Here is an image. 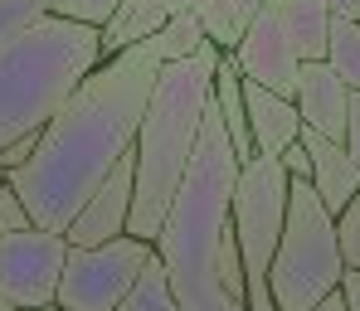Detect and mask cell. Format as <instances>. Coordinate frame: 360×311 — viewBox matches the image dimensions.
Instances as JSON below:
<instances>
[{"label": "cell", "mask_w": 360, "mask_h": 311, "mask_svg": "<svg viewBox=\"0 0 360 311\" xmlns=\"http://www.w3.org/2000/svg\"><path fill=\"white\" fill-rule=\"evenodd\" d=\"M156 73H161L156 39L127 44L78 83L59 117H49L34 156L20 171H10V185L20 190L39 229L63 234L73 214L88 204V194L108 180V171L136 146Z\"/></svg>", "instance_id": "cell-1"}, {"label": "cell", "mask_w": 360, "mask_h": 311, "mask_svg": "<svg viewBox=\"0 0 360 311\" xmlns=\"http://www.w3.org/2000/svg\"><path fill=\"white\" fill-rule=\"evenodd\" d=\"M243 156L234 151L229 131L219 122V107L210 98L205 126L195 141V156L185 166L176 199L156 229V258L166 263L171 292L185 311H248L243 297L224 287V253L234 249V224H229V204L239 185Z\"/></svg>", "instance_id": "cell-2"}, {"label": "cell", "mask_w": 360, "mask_h": 311, "mask_svg": "<svg viewBox=\"0 0 360 311\" xmlns=\"http://www.w3.org/2000/svg\"><path fill=\"white\" fill-rule=\"evenodd\" d=\"M214 63H219V49L210 39L200 54L161 63L156 73L146 117L136 131V194H131V219H127L131 239H156L185 180V166L205 126V107L214 98Z\"/></svg>", "instance_id": "cell-3"}, {"label": "cell", "mask_w": 360, "mask_h": 311, "mask_svg": "<svg viewBox=\"0 0 360 311\" xmlns=\"http://www.w3.org/2000/svg\"><path fill=\"white\" fill-rule=\"evenodd\" d=\"M98 63L103 29L63 20L54 10L0 39V146L25 131H44Z\"/></svg>", "instance_id": "cell-4"}, {"label": "cell", "mask_w": 360, "mask_h": 311, "mask_svg": "<svg viewBox=\"0 0 360 311\" xmlns=\"http://www.w3.org/2000/svg\"><path fill=\"white\" fill-rule=\"evenodd\" d=\"M346 277V258L336 244V214L321 204L311 180L288 185V219L268 267V297L278 311H311Z\"/></svg>", "instance_id": "cell-5"}, {"label": "cell", "mask_w": 360, "mask_h": 311, "mask_svg": "<svg viewBox=\"0 0 360 311\" xmlns=\"http://www.w3.org/2000/svg\"><path fill=\"white\" fill-rule=\"evenodd\" d=\"M288 166L278 156H248L239 166V185H234V204H229V224L239 239L243 258V297L248 311H278L268 297V267L283 239V219H288Z\"/></svg>", "instance_id": "cell-6"}, {"label": "cell", "mask_w": 360, "mask_h": 311, "mask_svg": "<svg viewBox=\"0 0 360 311\" xmlns=\"http://www.w3.org/2000/svg\"><path fill=\"white\" fill-rule=\"evenodd\" d=\"M151 253H156L151 239H131V234H117L108 244H68L59 277V307L117 311V302L136 287Z\"/></svg>", "instance_id": "cell-7"}, {"label": "cell", "mask_w": 360, "mask_h": 311, "mask_svg": "<svg viewBox=\"0 0 360 311\" xmlns=\"http://www.w3.org/2000/svg\"><path fill=\"white\" fill-rule=\"evenodd\" d=\"M68 239L54 229H15L0 234V297L20 311H49L59 307V277Z\"/></svg>", "instance_id": "cell-8"}, {"label": "cell", "mask_w": 360, "mask_h": 311, "mask_svg": "<svg viewBox=\"0 0 360 311\" xmlns=\"http://www.w3.org/2000/svg\"><path fill=\"white\" fill-rule=\"evenodd\" d=\"M234 63H239L243 78H253V83H263V88H273L283 98L297 93L302 54H297V44H292V34H288V25H283L278 0L253 5L248 25H243L239 39H234Z\"/></svg>", "instance_id": "cell-9"}, {"label": "cell", "mask_w": 360, "mask_h": 311, "mask_svg": "<svg viewBox=\"0 0 360 311\" xmlns=\"http://www.w3.org/2000/svg\"><path fill=\"white\" fill-rule=\"evenodd\" d=\"M131 194H136V146L108 171V180L88 194V204L73 214V224L63 229V239H68V244H108V239L127 234Z\"/></svg>", "instance_id": "cell-10"}, {"label": "cell", "mask_w": 360, "mask_h": 311, "mask_svg": "<svg viewBox=\"0 0 360 311\" xmlns=\"http://www.w3.org/2000/svg\"><path fill=\"white\" fill-rule=\"evenodd\" d=\"M302 112V126L331 136V141H346V117H351V88L346 78L331 68L326 59H307L297 68V93H292Z\"/></svg>", "instance_id": "cell-11"}, {"label": "cell", "mask_w": 360, "mask_h": 311, "mask_svg": "<svg viewBox=\"0 0 360 311\" xmlns=\"http://www.w3.org/2000/svg\"><path fill=\"white\" fill-rule=\"evenodd\" d=\"M302 146H307V156H311V176H307L311 190L321 194V204H326L331 214H341L360 194L356 156L346 151V141H331V136H321V131H311V126H302Z\"/></svg>", "instance_id": "cell-12"}, {"label": "cell", "mask_w": 360, "mask_h": 311, "mask_svg": "<svg viewBox=\"0 0 360 311\" xmlns=\"http://www.w3.org/2000/svg\"><path fill=\"white\" fill-rule=\"evenodd\" d=\"M243 102H248V131H253V151L258 156H283L302 136V112L292 98L243 78Z\"/></svg>", "instance_id": "cell-13"}, {"label": "cell", "mask_w": 360, "mask_h": 311, "mask_svg": "<svg viewBox=\"0 0 360 311\" xmlns=\"http://www.w3.org/2000/svg\"><path fill=\"white\" fill-rule=\"evenodd\" d=\"M171 15H176V0H122L117 15L103 25V59L117 54V49H127V44L151 39Z\"/></svg>", "instance_id": "cell-14"}, {"label": "cell", "mask_w": 360, "mask_h": 311, "mask_svg": "<svg viewBox=\"0 0 360 311\" xmlns=\"http://www.w3.org/2000/svg\"><path fill=\"white\" fill-rule=\"evenodd\" d=\"M214 107H219V122H224V131H229L234 151H239L243 161L258 156V151H253V131H248L243 73H239V63H234V54H219V63H214Z\"/></svg>", "instance_id": "cell-15"}, {"label": "cell", "mask_w": 360, "mask_h": 311, "mask_svg": "<svg viewBox=\"0 0 360 311\" xmlns=\"http://www.w3.org/2000/svg\"><path fill=\"white\" fill-rule=\"evenodd\" d=\"M283 10V25L297 44L302 63L307 59H326V44H331V5L326 0H278Z\"/></svg>", "instance_id": "cell-16"}, {"label": "cell", "mask_w": 360, "mask_h": 311, "mask_svg": "<svg viewBox=\"0 0 360 311\" xmlns=\"http://www.w3.org/2000/svg\"><path fill=\"white\" fill-rule=\"evenodd\" d=\"M151 39H156L161 63H171V59H190V54H200V49L210 44V29H205V20H200L195 10H176Z\"/></svg>", "instance_id": "cell-17"}, {"label": "cell", "mask_w": 360, "mask_h": 311, "mask_svg": "<svg viewBox=\"0 0 360 311\" xmlns=\"http://www.w3.org/2000/svg\"><path fill=\"white\" fill-rule=\"evenodd\" d=\"M117 311H185L176 302V292H171V277H166V263L151 253L146 258V267H141V277H136V287L127 292L117 302Z\"/></svg>", "instance_id": "cell-18"}, {"label": "cell", "mask_w": 360, "mask_h": 311, "mask_svg": "<svg viewBox=\"0 0 360 311\" xmlns=\"http://www.w3.org/2000/svg\"><path fill=\"white\" fill-rule=\"evenodd\" d=\"M326 63L346 78V88H351V93H360V20H341V15H331Z\"/></svg>", "instance_id": "cell-19"}, {"label": "cell", "mask_w": 360, "mask_h": 311, "mask_svg": "<svg viewBox=\"0 0 360 311\" xmlns=\"http://www.w3.org/2000/svg\"><path fill=\"white\" fill-rule=\"evenodd\" d=\"M122 0H54L49 10L63 15V20H78V25H93V29H103L112 15H117Z\"/></svg>", "instance_id": "cell-20"}, {"label": "cell", "mask_w": 360, "mask_h": 311, "mask_svg": "<svg viewBox=\"0 0 360 311\" xmlns=\"http://www.w3.org/2000/svg\"><path fill=\"white\" fill-rule=\"evenodd\" d=\"M336 244H341L346 267H360V194L336 214Z\"/></svg>", "instance_id": "cell-21"}, {"label": "cell", "mask_w": 360, "mask_h": 311, "mask_svg": "<svg viewBox=\"0 0 360 311\" xmlns=\"http://www.w3.org/2000/svg\"><path fill=\"white\" fill-rule=\"evenodd\" d=\"M54 0H0V39H10L15 29H25L30 20L49 15Z\"/></svg>", "instance_id": "cell-22"}, {"label": "cell", "mask_w": 360, "mask_h": 311, "mask_svg": "<svg viewBox=\"0 0 360 311\" xmlns=\"http://www.w3.org/2000/svg\"><path fill=\"white\" fill-rule=\"evenodd\" d=\"M34 219H30V209H25V199H20V190L10 185H0V234H15V229H30Z\"/></svg>", "instance_id": "cell-23"}, {"label": "cell", "mask_w": 360, "mask_h": 311, "mask_svg": "<svg viewBox=\"0 0 360 311\" xmlns=\"http://www.w3.org/2000/svg\"><path fill=\"white\" fill-rule=\"evenodd\" d=\"M34 146H39V131H25V136H15L10 146H0V166H5V171H20V166L34 156Z\"/></svg>", "instance_id": "cell-24"}, {"label": "cell", "mask_w": 360, "mask_h": 311, "mask_svg": "<svg viewBox=\"0 0 360 311\" xmlns=\"http://www.w3.org/2000/svg\"><path fill=\"white\" fill-rule=\"evenodd\" d=\"M278 161H283V166H288V176H297V180H307V176H311V156H307L302 136L288 146V151H283V156H278Z\"/></svg>", "instance_id": "cell-25"}, {"label": "cell", "mask_w": 360, "mask_h": 311, "mask_svg": "<svg viewBox=\"0 0 360 311\" xmlns=\"http://www.w3.org/2000/svg\"><path fill=\"white\" fill-rule=\"evenodd\" d=\"M346 151L360 166V93H351V117H346Z\"/></svg>", "instance_id": "cell-26"}, {"label": "cell", "mask_w": 360, "mask_h": 311, "mask_svg": "<svg viewBox=\"0 0 360 311\" xmlns=\"http://www.w3.org/2000/svg\"><path fill=\"white\" fill-rule=\"evenodd\" d=\"M341 302H346V311H360V267H346V277H341Z\"/></svg>", "instance_id": "cell-27"}, {"label": "cell", "mask_w": 360, "mask_h": 311, "mask_svg": "<svg viewBox=\"0 0 360 311\" xmlns=\"http://www.w3.org/2000/svg\"><path fill=\"white\" fill-rule=\"evenodd\" d=\"M331 5V15H341V20H360V0H326Z\"/></svg>", "instance_id": "cell-28"}, {"label": "cell", "mask_w": 360, "mask_h": 311, "mask_svg": "<svg viewBox=\"0 0 360 311\" xmlns=\"http://www.w3.org/2000/svg\"><path fill=\"white\" fill-rule=\"evenodd\" d=\"M311 311H346V302H341V287H336V292H326V297H321Z\"/></svg>", "instance_id": "cell-29"}, {"label": "cell", "mask_w": 360, "mask_h": 311, "mask_svg": "<svg viewBox=\"0 0 360 311\" xmlns=\"http://www.w3.org/2000/svg\"><path fill=\"white\" fill-rule=\"evenodd\" d=\"M205 5H210V0H176V10H195V15H200Z\"/></svg>", "instance_id": "cell-30"}, {"label": "cell", "mask_w": 360, "mask_h": 311, "mask_svg": "<svg viewBox=\"0 0 360 311\" xmlns=\"http://www.w3.org/2000/svg\"><path fill=\"white\" fill-rule=\"evenodd\" d=\"M0 311H20V307H10V302H5V297H0Z\"/></svg>", "instance_id": "cell-31"}, {"label": "cell", "mask_w": 360, "mask_h": 311, "mask_svg": "<svg viewBox=\"0 0 360 311\" xmlns=\"http://www.w3.org/2000/svg\"><path fill=\"white\" fill-rule=\"evenodd\" d=\"M5 180H10V171H5V166H0V185H5Z\"/></svg>", "instance_id": "cell-32"}, {"label": "cell", "mask_w": 360, "mask_h": 311, "mask_svg": "<svg viewBox=\"0 0 360 311\" xmlns=\"http://www.w3.org/2000/svg\"><path fill=\"white\" fill-rule=\"evenodd\" d=\"M49 311H68V307H49Z\"/></svg>", "instance_id": "cell-33"}]
</instances>
